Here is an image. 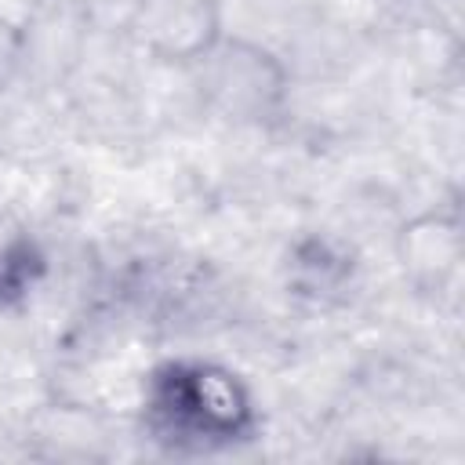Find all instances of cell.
<instances>
[{"label":"cell","mask_w":465,"mask_h":465,"mask_svg":"<svg viewBox=\"0 0 465 465\" xmlns=\"http://www.w3.org/2000/svg\"><path fill=\"white\" fill-rule=\"evenodd\" d=\"M153 425L171 440H232L251 418L243 385L211 363H167L149 389Z\"/></svg>","instance_id":"cell-1"},{"label":"cell","mask_w":465,"mask_h":465,"mask_svg":"<svg viewBox=\"0 0 465 465\" xmlns=\"http://www.w3.org/2000/svg\"><path fill=\"white\" fill-rule=\"evenodd\" d=\"M0 287H15V276L7 269H0Z\"/></svg>","instance_id":"cell-2"}]
</instances>
